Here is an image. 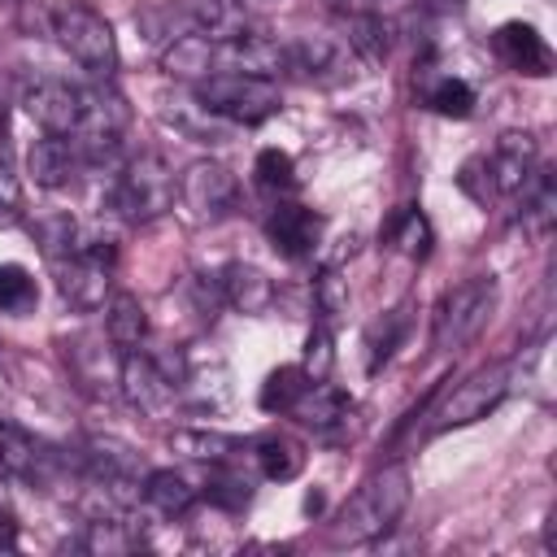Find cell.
Masks as SVG:
<instances>
[{"label":"cell","instance_id":"obj_1","mask_svg":"<svg viewBox=\"0 0 557 557\" xmlns=\"http://www.w3.org/2000/svg\"><path fill=\"white\" fill-rule=\"evenodd\" d=\"M409 470L405 466H383L374 470L335 513L331 522V540L335 544H370V540H383L409 509Z\"/></svg>","mask_w":557,"mask_h":557},{"label":"cell","instance_id":"obj_2","mask_svg":"<svg viewBox=\"0 0 557 557\" xmlns=\"http://www.w3.org/2000/svg\"><path fill=\"white\" fill-rule=\"evenodd\" d=\"M174 196H178V178H174L170 161L161 152H139V157H131L117 170L113 191H109V205L126 222H152L165 209H174Z\"/></svg>","mask_w":557,"mask_h":557},{"label":"cell","instance_id":"obj_3","mask_svg":"<svg viewBox=\"0 0 557 557\" xmlns=\"http://www.w3.org/2000/svg\"><path fill=\"white\" fill-rule=\"evenodd\" d=\"M496 278L492 274H474V278H461L457 287H448L435 305V318H431V344L440 352H457L466 348L483 326L487 318L496 313Z\"/></svg>","mask_w":557,"mask_h":557},{"label":"cell","instance_id":"obj_4","mask_svg":"<svg viewBox=\"0 0 557 557\" xmlns=\"http://www.w3.org/2000/svg\"><path fill=\"white\" fill-rule=\"evenodd\" d=\"M196 87V100L205 113L222 117V122H235V126H257L265 117L278 113V87L274 78H257V74H235V70H222V74H209Z\"/></svg>","mask_w":557,"mask_h":557},{"label":"cell","instance_id":"obj_5","mask_svg":"<svg viewBox=\"0 0 557 557\" xmlns=\"http://www.w3.org/2000/svg\"><path fill=\"white\" fill-rule=\"evenodd\" d=\"M52 35L87 74L113 78V70H117V35L104 22V13H96L83 0H65V4L52 9Z\"/></svg>","mask_w":557,"mask_h":557},{"label":"cell","instance_id":"obj_6","mask_svg":"<svg viewBox=\"0 0 557 557\" xmlns=\"http://www.w3.org/2000/svg\"><path fill=\"white\" fill-rule=\"evenodd\" d=\"M113 257H117V248H113L109 239L83 235V239H78V248H74L70 257L52 261V270H57V287H61L65 305H74V309H83V313L100 309V305H104V296H109Z\"/></svg>","mask_w":557,"mask_h":557},{"label":"cell","instance_id":"obj_7","mask_svg":"<svg viewBox=\"0 0 557 557\" xmlns=\"http://www.w3.org/2000/svg\"><path fill=\"white\" fill-rule=\"evenodd\" d=\"M509 387H513V370L505 366V361H496V366H483V370H474L470 379H461L444 400H440V409H435V422H431V431H448V426H470V422H479V418H487L505 396H509Z\"/></svg>","mask_w":557,"mask_h":557},{"label":"cell","instance_id":"obj_8","mask_svg":"<svg viewBox=\"0 0 557 557\" xmlns=\"http://www.w3.org/2000/svg\"><path fill=\"white\" fill-rule=\"evenodd\" d=\"M0 466L22 479V483H35V487H52L61 474H65V453L57 444H48L44 435L26 431L22 422H0Z\"/></svg>","mask_w":557,"mask_h":557},{"label":"cell","instance_id":"obj_9","mask_svg":"<svg viewBox=\"0 0 557 557\" xmlns=\"http://www.w3.org/2000/svg\"><path fill=\"white\" fill-rule=\"evenodd\" d=\"M178 200L191 222H222L239 200V183L222 161H191L178 174Z\"/></svg>","mask_w":557,"mask_h":557},{"label":"cell","instance_id":"obj_10","mask_svg":"<svg viewBox=\"0 0 557 557\" xmlns=\"http://www.w3.org/2000/svg\"><path fill=\"white\" fill-rule=\"evenodd\" d=\"M357 57L331 39V35H305L283 44V74H296L300 83H318V87H339L352 78Z\"/></svg>","mask_w":557,"mask_h":557},{"label":"cell","instance_id":"obj_11","mask_svg":"<svg viewBox=\"0 0 557 557\" xmlns=\"http://www.w3.org/2000/svg\"><path fill=\"white\" fill-rule=\"evenodd\" d=\"M22 109L52 135H74L83 126V87L78 83H65V78H52V74H39L22 87Z\"/></svg>","mask_w":557,"mask_h":557},{"label":"cell","instance_id":"obj_12","mask_svg":"<svg viewBox=\"0 0 557 557\" xmlns=\"http://www.w3.org/2000/svg\"><path fill=\"white\" fill-rule=\"evenodd\" d=\"M483 161H487V178H492L496 196H522V187L540 174V148L527 131L500 135V144Z\"/></svg>","mask_w":557,"mask_h":557},{"label":"cell","instance_id":"obj_13","mask_svg":"<svg viewBox=\"0 0 557 557\" xmlns=\"http://www.w3.org/2000/svg\"><path fill=\"white\" fill-rule=\"evenodd\" d=\"M117 387H122V396H126L139 413H161V409L174 400V392H178V383L157 366V357H148V352H139V348L122 352Z\"/></svg>","mask_w":557,"mask_h":557},{"label":"cell","instance_id":"obj_14","mask_svg":"<svg viewBox=\"0 0 557 557\" xmlns=\"http://www.w3.org/2000/svg\"><path fill=\"white\" fill-rule=\"evenodd\" d=\"M265 239L274 244V252L292 257V261H305L313 257L318 239H322V218L296 200H274V209L265 213Z\"/></svg>","mask_w":557,"mask_h":557},{"label":"cell","instance_id":"obj_15","mask_svg":"<svg viewBox=\"0 0 557 557\" xmlns=\"http://www.w3.org/2000/svg\"><path fill=\"white\" fill-rule=\"evenodd\" d=\"M26 170H30V178H35L39 187L57 191V187H70V183H74L83 170H91V165H87L83 148L74 144V135H52V131H44V135L30 144V152H26Z\"/></svg>","mask_w":557,"mask_h":557},{"label":"cell","instance_id":"obj_16","mask_svg":"<svg viewBox=\"0 0 557 557\" xmlns=\"http://www.w3.org/2000/svg\"><path fill=\"white\" fill-rule=\"evenodd\" d=\"M492 52L505 70L513 74H531V78H548L553 74V48L544 44V35L527 22H505L492 35Z\"/></svg>","mask_w":557,"mask_h":557},{"label":"cell","instance_id":"obj_17","mask_svg":"<svg viewBox=\"0 0 557 557\" xmlns=\"http://www.w3.org/2000/svg\"><path fill=\"white\" fill-rule=\"evenodd\" d=\"M248 9H252L248 0H178V17H183V26H187L191 35L213 39V44L252 30Z\"/></svg>","mask_w":557,"mask_h":557},{"label":"cell","instance_id":"obj_18","mask_svg":"<svg viewBox=\"0 0 557 557\" xmlns=\"http://www.w3.org/2000/svg\"><path fill=\"white\" fill-rule=\"evenodd\" d=\"M218 292H222V300H226L235 313H248V318L270 313V309H274V296H278V292H274V278H270L265 270L248 265V261H231V265H222Z\"/></svg>","mask_w":557,"mask_h":557},{"label":"cell","instance_id":"obj_19","mask_svg":"<svg viewBox=\"0 0 557 557\" xmlns=\"http://www.w3.org/2000/svg\"><path fill=\"white\" fill-rule=\"evenodd\" d=\"M65 366H70V374L83 392L109 396L117 387V366H117L109 361V348H104L100 335H74V339H65Z\"/></svg>","mask_w":557,"mask_h":557},{"label":"cell","instance_id":"obj_20","mask_svg":"<svg viewBox=\"0 0 557 557\" xmlns=\"http://www.w3.org/2000/svg\"><path fill=\"white\" fill-rule=\"evenodd\" d=\"M161 70L170 78H183V83H200L209 74H218V44L205 39V35H178L161 48Z\"/></svg>","mask_w":557,"mask_h":557},{"label":"cell","instance_id":"obj_21","mask_svg":"<svg viewBox=\"0 0 557 557\" xmlns=\"http://www.w3.org/2000/svg\"><path fill=\"white\" fill-rule=\"evenodd\" d=\"M348 413H352V396L344 392V387H331L326 379L322 383H309V392L296 400V409H292V418H300L305 426H313V431H331V426H339V422H348Z\"/></svg>","mask_w":557,"mask_h":557},{"label":"cell","instance_id":"obj_22","mask_svg":"<svg viewBox=\"0 0 557 557\" xmlns=\"http://www.w3.org/2000/svg\"><path fill=\"white\" fill-rule=\"evenodd\" d=\"M144 335H148V313H144V305H139L131 292H113L109 305H104V339H109L113 348L131 352V348L144 344Z\"/></svg>","mask_w":557,"mask_h":557},{"label":"cell","instance_id":"obj_23","mask_svg":"<svg viewBox=\"0 0 557 557\" xmlns=\"http://www.w3.org/2000/svg\"><path fill=\"white\" fill-rule=\"evenodd\" d=\"M339 44L361 61V65H383L387 61V26L374 13H344L339 17Z\"/></svg>","mask_w":557,"mask_h":557},{"label":"cell","instance_id":"obj_24","mask_svg":"<svg viewBox=\"0 0 557 557\" xmlns=\"http://www.w3.org/2000/svg\"><path fill=\"white\" fill-rule=\"evenodd\" d=\"M170 448L187 461H231L244 453V440L222 435V431H205V426H183V431H170Z\"/></svg>","mask_w":557,"mask_h":557},{"label":"cell","instance_id":"obj_25","mask_svg":"<svg viewBox=\"0 0 557 557\" xmlns=\"http://www.w3.org/2000/svg\"><path fill=\"white\" fill-rule=\"evenodd\" d=\"M200 496H205L209 505H218V509L239 513V509H248V500H252V479L235 466V457H231V461H209V479H205Z\"/></svg>","mask_w":557,"mask_h":557},{"label":"cell","instance_id":"obj_26","mask_svg":"<svg viewBox=\"0 0 557 557\" xmlns=\"http://www.w3.org/2000/svg\"><path fill=\"white\" fill-rule=\"evenodd\" d=\"M196 487L187 483V474H178V470H152V474H144V500L161 513V518H183L191 505H196Z\"/></svg>","mask_w":557,"mask_h":557},{"label":"cell","instance_id":"obj_27","mask_svg":"<svg viewBox=\"0 0 557 557\" xmlns=\"http://www.w3.org/2000/svg\"><path fill=\"white\" fill-rule=\"evenodd\" d=\"M252 457H257V470L270 479V483H287L305 470V448L287 435H261L252 444Z\"/></svg>","mask_w":557,"mask_h":557},{"label":"cell","instance_id":"obj_28","mask_svg":"<svg viewBox=\"0 0 557 557\" xmlns=\"http://www.w3.org/2000/svg\"><path fill=\"white\" fill-rule=\"evenodd\" d=\"M309 383H313V379H309L300 366H278V370L261 383V396H257V400H261L265 413H292L296 400L309 392Z\"/></svg>","mask_w":557,"mask_h":557},{"label":"cell","instance_id":"obj_29","mask_svg":"<svg viewBox=\"0 0 557 557\" xmlns=\"http://www.w3.org/2000/svg\"><path fill=\"white\" fill-rule=\"evenodd\" d=\"M35 305H39V283H35V274H30L26 265H17V261H4V265H0V313L22 318V313H30Z\"/></svg>","mask_w":557,"mask_h":557},{"label":"cell","instance_id":"obj_30","mask_svg":"<svg viewBox=\"0 0 557 557\" xmlns=\"http://www.w3.org/2000/svg\"><path fill=\"white\" fill-rule=\"evenodd\" d=\"M553 213H557V187H553V170H540L527 187H522V222L527 231L544 235L553 226Z\"/></svg>","mask_w":557,"mask_h":557},{"label":"cell","instance_id":"obj_31","mask_svg":"<svg viewBox=\"0 0 557 557\" xmlns=\"http://www.w3.org/2000/svg\"><path fill=\"white\" fill-rule=\"evenodd\" d=\"M387 244H392V252H400L409 261H422L431 252V226H426V218L418 209H400L392 218V226H387Z\"/></svg>","mask_w":557,"mask_h":557},{"label":"cell","instance_id":"obj_32","mask_svg":"<svg viewBox=\"0 0 557 557\" xmlns=\"http://www.w3.org/2000/svg\"><path fill=\"white\" fill-rule=\"evenodd\" d=\"M400 335H405V313H400V309H392V313H383L379 322H370V331H366V370H370V374L392 361Z\"/></svg>","mask_w":557,"mask_h":557},{"label":"cell","instance_id":"obj_33","mask_svg":"<svg viewBox=\"0 0 557 557\" xmlns=\"http://www.w3.org/2000/svg\"><path fill=\"white\" fill-rule=\"evenodd\" d=\"M252 174H257V187H261V191H270L274 200H283V196H292V191H296V165H292V157H287V152H278V148L257 152Z\"/></svg>","mask_w":557,"mask_h":557},{"label":"cell","instance_id":"obj_34","mask_svg":"<svg viewBox=\"0 0 557 557\" xmlns=\"http://www.w3.org/2000/svg\"><path fill=\"white\" fill-rule=\"evenodd\" d=\"M83 548H87V553H131V548H139V535L122 522V513H113V518H91V522H87V535H83Z\"/></svg>","mask_w":557,"mask_h":557},{"label":"cell","instance_id":"obj_35","mask_svg":"<svg viewBox=\"0 0 557 557\" xmlns=\"http://www.w3.org/2000/svg\"><path fill=\"white\" fill-rule=\"evenodd\" d=\"M426 104L440 117H470L474 113V87L466 78H435L426 87Z\"/></svg>","mask_w":557,"mask_h":557},{"label":"cell","instance_id":"obj_36","mask_svg":"<svg viewBox=\"0 0 557 557\" xmlns=\"http://www.w3.org/2000/svg\"><path fill=\"white\" fill-rule=\"evenodd\" d=\"M313 305H318L322 318H339V313L348 309V278H344L335 265L313 278Z\"/></svg>","mask_w":557,"mask_h":557},{"label":"cell","instance_id":"obj_37","mask_svg":"<svg viewBox=\"0 0 557 557\" xmlns=\"http://www.w3.org/2000/svg\"><path fill=\"white\" fill-rule=\"evenodd\" d=\"M331 361H335V352H331V331H326V326H313L309 339H305V361H300V370H305L313 383H322V379L331 374Z\"/></svg>","mask_w":557,"mask_h":557},{"label":"cell","instance_id":"obj_38","mask_svg":"<svg viewBox=\"0 0 557 557\" xmlns=\"http://www.w3.org/2000/svg\"><path fill=\"white\" fill-rule=\"evenodd\" d=\"M22 213V183L13 174V161H9V148L0 144V222H13Z\"/></svg>","mask_w":557,"mask_h":557},{"label":"cell","instance_id":"obj_39","mask_svg":"<svg viewBox=\"0 0 557 557\" xmlns=\"http://www.w3.org/2000/svg\"><path fill=\"white\" fill-rule=\"evenodd\" d=\"M17 548V522L9 509H0V553H13Z\"/></svg>","mask_w":557,"mask_h":557},{"label":"cell","instance_id":"obj_40","mask_svg":"<svg viewBox=\"0 0 557 557\" xmlns=\"http://www.w3.org/2000/svg\"><path fill=\"white\" fill-rule=\"evenodd\" d=\"M0 509H9V492H4V483H0Z\"/></svg>","mask_w":557,"mask_h":557},{"label":"cell","instance_id":"obj_41","mask_svg":"<svg viewBox=\"0 0 557 557\" xmlns=\"http://www.w3.org/2000/svg\"><path fill=\"white\" fill-rule=\"evenodd\" d=\"M248 4H283V0H248Z\"/></svg>","mask_w":557,"mask_h":557}]
</instances>
